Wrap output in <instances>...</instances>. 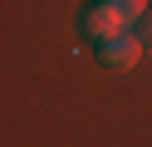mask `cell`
Returning a JSON list of instances; mask_svg holds the SVG:
<instances>
[{"mask_svg": "<svg viewBox=\"0 0 152 147\" xmlns=\"http://www.w3.org/2000/svg\"><path fill=\"white\" fill-rule=\"evenodd\" d=\"M108 5H118L128 20H142V15H147V0H108Z\"/></svg>", "mask_w": 152, "mask_h": 147, "instance_id": "cell-3", "label": "cell"}, {"mask_svg": "<svg viewBox=\"0 0 152 147\" xmlns=\"http://www.w3.org/2000/svg\"><path fill=\"white\" fill-rule=\"evenodd\" d=\"M137 34H142V44L152 49V10H147V15H142V25H137Z\"/></svg>", "mask_w": 152, "mask_h": 147, "instance_id": "cell-4", "label": "cell"}, {"mask_svg": "<svg viewBox=\"0 0 152 147\" xmlns=\"http://www.w3.org/2000/svg\"><path fill=\"white\" fill-rule=\"evenodd\" d=\"M79 29H83L88 39H113V34H123V29H128V15H123L118 5H108V0H93V5H83Z\"/></svg>", "mask_w": 152, "mask_h": 147, "instance_id": "cell-1", "label": "cell"}, {"mask_svg": "<svg viewBox=\"0 0 152 147\" xmlns=\"http://www.w3.org/2000/svg\"><path fill=\"white\" fill-rule=\"evenodd\" d=\"M142 34H128V29H123V34H113V39H98V64L103 69H132L142 59Z\"/></svg>", "mask_w": 152, "mask_h": 147, "instance_id": "cell-2", "label": "cell"}]
</instances>
